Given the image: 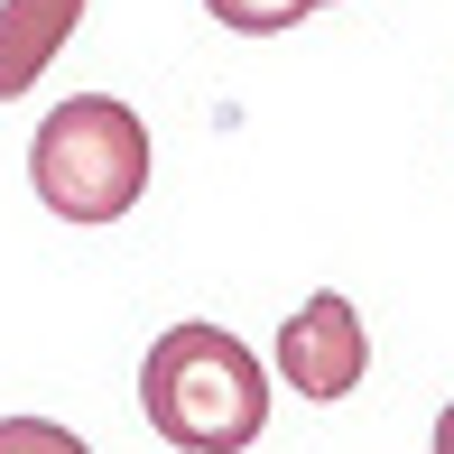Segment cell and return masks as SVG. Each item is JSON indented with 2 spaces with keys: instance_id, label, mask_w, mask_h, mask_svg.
Here are the masks:
<instances>
[{
  "instance_id": "8992f818",
  "label": "cell",
  "mask_w": 454,
  "mask_h": 454,
  "mask_svg": "<svg viewBox=\"0 0 454 454\" xmlns=\"http://www.w3.org/2000/svg\"><path fill=\"white\" fill-rule=\"evenodd\" d=\"M204 10H214L232 37H278V28H297V10H287V0H204Z\"/></svg>"
},
{
  "instance_id": "7a4b0ae2",
  "label": "cell",
  "mask_w": 454,
  "mask_h": 454,
  "mask_svg": "<svg viewBox=\"0 0 454 454\" xmlns=\"http://www.w3.org/2000/svg\"><path fill=\"white\" fill-rule=\"evenodd\" d=\"M28 185L56 223H121L149 195V121L121 93H74L28 130Z\"/></svg>"
},
{
  "instance_id": "5b68a950",
  "label": "cell",
  "mask_w": 454,
  "mask_h": 454,
  "mask_svg": "<svg viewBox=\"0 0 454 454\" xmlns=\"http://www.w3.org/2000/svg\"><path fill=\"white\" fill-rule=\"evenodd\" d=\"M0 454H93V445L56 418H0Z\"/></svg>"
},
{
  "instance_id": "6da1fadb",
  "label": "cell",
  "mask_w": 454,
  "mask_h": 454,
  "mask_svg": "<svg viewBox=\"0 0 454 454\" xmlns=\"http://www.w3.org/2000/svg\"><path fill=\"white\" fill-rule=\"evenodd\" d=\"M139 408L176 454H241L270 427V371L232 325H168L139 362Z\"/></svg>"
},
{
  "instance_id": "3957f363",
  "label": "cell",
  "mask_w": 454,
  "mask_h": 454,
  "mask_svg": "<svg viewBox=\"0 0 454 454\" xmlns=\"http://www.w3.org/2000/svg\"><path fill=\"white\" fill-rule=\"evenodd\" d=\"M362 371H371L362 306L343 297V287H316V297L278 325V380L297 389V399L334 408V399H353V389H362Z\"/></svg>"
},
{
  "instance_id": "ba28073f",
  "label": "cell",
  "mask_w": 454,
  "mask_h": 454,
  "mask_svg": "<svg viewBox=\"0 0 454 454\" xmlns=\"http://www.w3.org/2000/svg\"><path fill=\"white\" fill-rule=\"evenodd\" d=\"M287 10H297V19H306V10H334V0H287Z\"/></svg>"
},
{
  "instance_id": "52a82bcc",
  "label": "cell",
  "mask_w": 454,
  "mask_h": 454,
  "mask_svg": "<svg viewBox=\"0 0 454 454\" xmlns=\"http://www.w3.org/2000/svg\"><path fill=\"white\" fill-rule=\"evenodd\" d=\"M436 454H454V399L436 408Z\"/></svg>"
},
{
  "instance_id": "277c9868",
  "label": "cell",
  "mask_w": 454,
  "mask_h": 454,
  "mask_svg": "<svg viewBox=\"0 0 454 454\" xmlns=\"http://www.w3.org/2000/svg\"><path fill=\"white\" fill-rule=\"evenodd\" d=\"M84 28V0H0V102H19Z\"/></svg>"
}]
</instances>
